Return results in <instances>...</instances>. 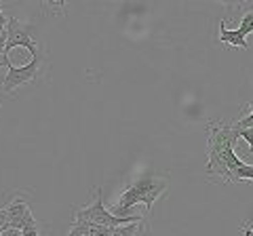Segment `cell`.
<instances>
[{
    "label": "cell",
    "instance_id": "1",
    "mask_svg": "<svg viewBox=\"0 0 253 236\" xmlns=\"http://www.w3.org/2000/svg\"><path fill=\"white\" fill-rule=\"evenodd\" d=\"M207 167L211 179L221 184L234 182V171L241 167L243 160L234 152V133L230 122H209L207 124Z\"/></svg>",
    "mask_w": 253,
    "mask_h": 236
},
{
    "label": "cell",
    "instance_id": "15",
    "mask_svg": "<svg viewBox=\"0 0 253 236\" xmlns=\"http://www.w3.org/2000/svg\"><path fill=\"white\" fill-rule=\"evenodd\" d=\"M245 236H253V228H245Z\"/></svg>",
    "mask_w": 253,
    "mask_h": 236
},
{
    "label": "cell",
    "instance_id": "13",
    "mask_svg": "<svg viewBox=\"0 0 253 236\" xmlns=\"http://www.w3.org/2000/svg\"><path fill=\"white\" fill-rule=\"evenodd\" d=\"M0 236H23V234H21V230H15V228H9V230L2 232Z\"/></svg>",
    "mask_w": 253,
    "mask_h": 236
},
{
    "label": "cell",
    "instance_id": "5",
    "mask_svg": "<svg viewBox=\"0 0 253 236\" xmlns=\"http://www.w3.org/2000/svg\"><path fill=\"white\" fill-rule=\"evenodd\" d=\"M32 26H23V23L17 17H9V26H6V46H4V53L9 55V51L17 49V46H23L28 49L30 55H36L38 53V44L34 42L32 38Z\"/></svg>",
    "mask_w": 253,
    "mask_h": 236
},
{
    "label": "cell",
    "instance_id": "10",
    "mask_svg": "<svg viewBox=\"0 0 253 236\" xmlns=\"http://www.w3.org/2000/svg\"><path fill=\"white\" fill-rule=\"evenodd\" d=\"M239 179H249V182H253V164L243 162L241 167L234 171V182H239Z\"/></svg>",
    "mask_w": 253,
    "mask_h": 236
},
{
    "label": "cell",
    "instance_id": "11",
    "mask_svg": "<svg viewBox=\"0 0 253 236\" xmlns=\"http://www.w3.org/2000/svg\"><path fill=\"white\" fill-rule=\"evenodd\" d=\"M11 228V222H9V215H6L4 209H0V234L6 232Z\"/></svg>",
    "mask_w": 253,
    "mask_h": 236
},
{
    "label": "cell",
    "instance_id": "3",
    "mask_svg": "<svg viewBox=\"0 0 253 236\" xmlns=\"http://www.w3.org/2000/svg\"><path fill=\"white\" fill-rule=\"evenodd\" d=\"M141 215L131 217H116L106 209L104 204V190L97 188V198L89 207L76 209L74 211V224H86V226H106V228H118V226H129V224H141Z\"/></svg>",
    "mask_w": 253,
    "mask_h": 236
},
{
    "label": "cell",
    "instance_id": "4",
    "mask_svg": "<svg viewBox=\"0 0 253 236\" xmlns=\"http://www.w3.org/2000/svg\"><path fill=\"white\" fill-rule=\"evenodd\" d=\"M38 70H41V53L32 55V61L26 66H13L9 64L6 66V76L2 78V82H0V89L4 93H13L15 89H19L21 84H26L30 80H34Z\"/></svg>",
    "mask_w": 253,
    "mask_h": 236
},
{
    "label": "cell",
    "instance_id": "2",
    "mask_svg": "<svg viewBox=\"0 0 253 236\" xmlns=\"http://www.w3.org/2000/svg\"><path fill=\"white\" fill-rule=\"evenodd\" d=\"M165 190H167V182H165V179L146 175V177L137 179L135 184H131L118 196V200L114 202V207L110 209V213L116 217H131L129 211H131V207H135V204H146V209L150 211L152 204L158 200V196Z\"/></svg>",
    "mask_w": 253,
    "mask_h": 236
},
{
    "label": "cell",
    "instance_id": "9",
    "mask_svg": "<svg viewBox=\"0 0 253 236\" xmlns=\"http://www.w3.org/2000/svg\"><path fill=\"white\" fill-rule=\"evenodd\" d=\"M137 228L139 224H129V226H118V228H112L108 236H135L137 234Z\"/></svg>",
    "mask_w": 253,
    "mask_h": 236
},
{
    "label": "cell",
    "instance_id": "7",
    "mask_svg": "<svg viewBox=\"0 0 253 236\" xmlns=\"http://www.w3.org/2000/svg\"><path fill=\"white\" fill-rule=\"evenodd\" d=\"M219 40L228 44V46H236V49H249V42L239 30H230L226 28V21H219Z\"/></svg>",
    "mask_w": 253,
    "mask_h": 236
},
{
    "label": "cell",
    "instance_id": "14",
    "mask_svg": "<svg viewBox=\"0 0 253 236\" xmlns=\"http://www.w3.org/2000/svg\"><path fill=\"white\" fill-rule=\"evenodd\" d=\"M11 64V61L9 59H0V68H6V66H9Z\"/></svg>",
    "mask_w": 253,
    "mask_h": 236
},
{
    "label": "cell",
    "instance_id": "16",
    "mask_svg": "<svg viewBox=\"0 0 253 236\" xmlns=\"http://www.w3.org/2000/svg\"><path fill=\"white\" fill-rule=\"evenodd\" d=\"M249 112H251V116H253V101H249Z\"/></svg>",
    "mask_w": 253,
    "mask_h": 236
},
{
    "label": "cell",
    "instance_id": "8",
    "mask_svg": "<svg viewBox=\"0 0 253 236\" xmlns=\"http://www.w3.org/2000/svg\"><path fill=\"white\" fill-rule=\"evenodd\" d=\"M239 32L247 38L249 34H253V9L251 11H245L243 13V17H241V23H239Z\"/></svg>",
    "mask_w": 253,
    "mask_h": 236
},
{
    "label": "cell",
    "instance_id": "6",
    "mask_svg": "<svg viewBox=\"0 0 253 236\" xmlns=\"http://www.w3.org/2000/svg\"><path fill=\"white\" fill-rule=\"evenodd\" d=\"M4 211L9 215L11 228L15 230H26V228H38V222L30 211V204L26 200H11L4 204Z\"/></svg>",
    "mask_w": 253,
    "mask_h": 236
},
{
    "label": "cell",
    "instance_id": "12",
    "mask_svg": "<svg viewBox=\"0 0 253 236\" xmlns=\"http://www.w3.org/2000/svg\"><path fill=\"white\" fill-rule=\"evenodd\" d=\"M6 26H9V17L2 13V9H0V32H4Z\"/></svg>",
    "mask_w": 253,
    "mask_h": 236
}]
</instances>
